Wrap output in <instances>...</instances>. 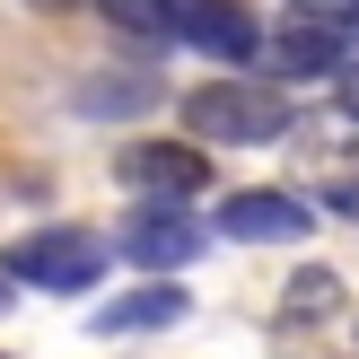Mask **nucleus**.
<instances>
[{"instance_id":"obj_12","label":"nucleus","mask_w":359,"mask_h":359,"mask_svg":"<svg viewBox=\"0 0 359 359\" xmlns=\"http://www.w3.org/2000/svg\"><path fill=\"white\" fill-rule=\"evenodd\" d=\"M9 290H18V280H9V272H0V316H9V307H18V298H9Z\"/></svg>"},{"instance_id":"obj_11","label":"nucleus","mask_w":359,"mask_h":359,"mask_svg":"<svg viewBox=\"0 0 359 359\" xmlns=\"http://www.w3.org/2000/svg\"><path fill=\"white\" fill-rule=\"evenodd\" d=\"M325 210H342V219H359V184H333V193H325Z\"/></svg>"},{"instance_id":"obj_13","label":"nucleus","mask_w":359,"mask_h":359,"mask_svg":"<svg viewBox=\"0 0 359 359\" xmlns=\"http://www.w3.org/2000/svg\"><path fill=\"white\" fill-rule=\"evenodd\" d=\"M0 359H9V351H0Z\"/></svg>"},{"instance_id":"obj_7","label":"nucleus","mask_w":359,"mask_h":359,"mask_svg":"<svg viewBox=\"0 0 359 359\" xmlns=\"http://www.w3.org/2000/svg\"><path fill=\"white\" fill-rule=\"evenodd\" d=\"M158 325H184V290L175 280H149V290L97 307V333H158Z\"/></svg>"},{"instance_id":"obj_9","label":"nucleus","mask_w":359,"mask_h":359,"mask_svg":"<svg viewBox=\"0 0 359 359\" xmlns=\"http://www.w3.org/2000/svg\"><path fill=\"white\" fill-rule=\"evenodd\" d=\"M149 97H158V79H132V105H149ZM88 105L114 114V105H123V79H97V97H88Z\"/></svg>"},{"instance_id":"obj_3","label":"nucleus","mask_w":359,"mask_h":359,"mask_svg":"<svg viewBox=\"0 0 359 359\" xmlns=\"http://www.w3.org/2000/svg\"><path fill=\"white\" fill-rule=\"evenodd\" d=\"M167 18H175V44H193L219 70L272 62V35H263V18L245 9V0H167Z\"/></svg>"},{"instance_id":"obj_2","label":"nucleus","mask_w":359,"mask_h":359,"mask_svg":"<svg viewBox=\"0 0 359 359\" xmlns=\"http://www.w3.org/2000/svg\"><path fill=\"white\" fill-rule=\"evenodd\" d=\"M105 263H114V245L88 237V228H27V237L0 255V272H9L18 290H44V298H88L105 280Z\"/></svg>"},{"instance_id":"obj_4","label":"nucleus","mask_w":359,"mask_h":359,"mask_svg":"<svg viewBox=\"0 0 359 359\" xmlns=\"http://www.w3.org/2000/svg\"><path fill=\"white\" fill-rule=\"evenodd\" d=\"M114 255L132 263V272H158V280H175L193 255H202V219H193L184 202H132V219H123Z\"/></svg>"},{"instance_id":"obj_5","label":"nucleus","mask_w":359,"mask_h":359,"mask_svg":"<svg viewBox=\"0 0 359 359\" xmlns=\"http://www.w3.org/2000/svg\"><path fill=\"white\" fill-rule=\"evenodd\" d=\"M114 184L132 202H193L210 184V158H202V140H132L114 158Z\"/></svg>"},{"instance_id":"obj_6","label":"nucleus","mask_w":359,"mask_h":359,"mask_svg":"<svg viewBox=\"0 0 359 359\" xmlns=\"http://www.w3.org/2000/svg\"><path fill=\"white\" fill-rule=\"evenodd\" d=\"M210 228L237 237V245H307L316 237V202L272 193V184H245V193H228V202L210 210Z\"/></svg>"},{"instance_id":"obj_8","label":"nucleus","mask_w":359,"mask_h":359,"mask_svg":"<svg viewBox=\"0 0 359 359\" xmlns=\"http://www.w3.org/2000/svg\"><path fill=\"white\" fill-rule=\"evenodd\" d=\"M88 9H97L114 35H140V44H175V18H167V0H88Z\"/></svg>"},{"instance_id":"obj_10","label":"nucleus","mask_w":359,"mask_h":359,"mask_svg":"<svg viewBox=\"0 0 359 359\" xmlns=\"http://www.w3.org/2000/svg\"><path fill=\"white\" fill-rule=\"evenodd\" d=\"M325 298H333V280H325V272H307V280H298V290H290V307H298V316H316V307H325Z\"/></svg>"},{"instance_id":"obj_1","label":"nucleus","mask_w":359,"mask_h":359,"mask_svg":"<svg viewBox=\"0 0 359 359\" xmlns=\"http://www.w3.org/2000/svg\"><path fill=\"white\" fill-rule=\"evenodd\" d=\"M290 97H280V79H255V70H228V79H202L184 88V132L202 140V149H263V140L290 132Z\"/></svg>"}]
</instances>
